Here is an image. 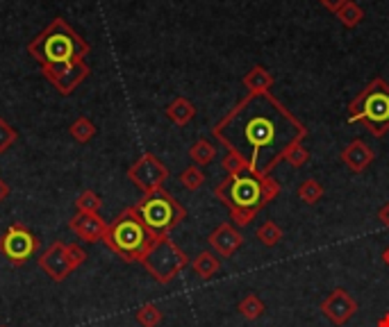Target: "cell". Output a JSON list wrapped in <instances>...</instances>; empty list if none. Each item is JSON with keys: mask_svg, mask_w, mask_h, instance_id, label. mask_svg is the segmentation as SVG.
I'll use <instances>...</instances> for the list:
<instances>
[{"mask_svg": "<svg viewBox=\"0 0 389 327\" xmlns=\"http://www.w3.org/2000/svg\"><path fill=\"white\" fill-rule=\"evenodd\" d=\"M212 136L244 159L246 168L265 178L282 161L284 153L303 144V121L269 93H248L212 127Z\"/></svg>", "mask_w": 389, "mask_h": 327, "instance_id": "6da1fadb", "label": "cell"}, {"mask_svg": "<svg viewBox=\"0 0 389 327\" xmlns=\"http://www.w3.org/2000/svg\"><path fill=\"white\" fill-rule=\"evenodd\" d=\"M89 43L64 18H53V23H48L28 43L30 57L37 60L41 68L80 62L89 55Z\"/></svg>", "mask_w": 389, "mask_h": 327, "instance_id": "7a4b0ae2", "label": "cell"}, {"mask_svg": "<svg viewBox=\"0 0 389 327\" xmlns=\"http://www.w3.org/2000/svg\"><path fill=\"white\" fill-rule=\"evenodd\" d=\"M155 239L157 237L144 225V220L139 218L132 205V207H125L107 225L102 243H105L114 254H119L123 262L132 264V262L144 259V254L155 243Z\"/></svg>", "mask_w": 389, "mask_h": 327, "instance_id": "3957f363", "label": "cell"}, {"mask_svg": "<svg viewBox=\"0 0 389 327\" xmlns=\"http://www.w3.org/2000/svg\"><path fill=\"white\" fill-rule=\"evenodd\" d=\"M348 123L364 125L371 136L380 139L389 132V85L383 77H373L348 104Z\"/></svg>", "mask_w": 389, "mask_h": 327, "instance_id": "277c9868", "label": "cell"}, {"mask_svg": "<svg viewBox=\"0 0 389 327\" xmlns=\"http://www.w3.org/2000/svg\"><path fill=\"white\" fill-rule=\"evenodd\" d=\"M134 209L144 220V225L151 230L155 237H169L171 232L187 218V209L164 189L144 193V198L134 205Z\"/></svg>", "mask_w": 389, "mask_h": 327, "instance_id": "5b68a950", "label": "cell"}, {"mask_svg": "<svg viewBox=\"0 0 389 327\" xmlns=\"http://www.w3.org/2000/svg\"><path fill=\"white\" fill-rule=\"evenodd\" d=\"M214 195L228 207L230 214L260 212V209H265L262 180L250 171L237 173V175H225V180H221L214 186Z\"/></svg>", "mask_w": 389, "mask_h": 327, "instance_id": "8992f818", "label": "cell"}, {"mask_svg": "<svg viewBox=\"0 0 389 327\" xmlns=\"http://www.w3.org/2000/svg\"><path fill=\"white\" fill-rule=\"evenodd\" d=\"M139 264L146 268V273L151 275L155 282L169 284L189 266V257L174 239L157 237Z\"/></svg>", "mask_w": 389, "mask_h": 327, "instance_id": "52a82bcc", "label": "cell"}, {"mask_svg": "<svg viewBox=\"0 0 389 327\" xmlns=\"http://www.w3.org/2000/svg\"><path fill=\"white\" fill-rule=\"evenodd\" d=\"M37 250H39V239L23 223L9 225L0 235V254L14 266H23L26 262H30L37 254Z\"/></svg>", "mask_w": 389, "mask_h": 327, "instance_id": "ba28073f", "label": "cell"}, {"mask_svg": "<svg viewBox=\"0 0 389 327\" xmlns=\"http://www.w3.org/2000/svg\"><path fill=\"white\" fill-rule=\"evenodd\" d=\"M128 180L139 189L142 193H153L164 189V182L169 180L166 164L153 153H144L128 168Z\"/></svg>", "mask_w": 389, "mask_h": 327, "instance_id": "9c48e42d", "label": "cell"}, {"mask_svg": "<svg viewBox=\"0 0 389 327\" xmlns=\"http://www.w3.org/2000/svg\"><path fill=\"white\" fill-rule=\"evenodd\" d=\"M89 73H91V68L85 60L73 62V64H64V66L43 68V77L50 82L60 96H71V93L89 77Z\"/></svg>", "mask_w": 389, "mask_h": 327, "instance_id": "30bf717a", "label": "cell"}, {"mask_svg": "<svg viewBox=\"0 0 389 327\" xmlns=\"http://www.w3.org/2000/svg\"><path fill=\"white\" fill-rule=\"evenodd\" d=\"M319 309L333 325H346L358 313V300H353L346 289L337 286L335 291H330Z\"/></svg>", "mask_w": 389, "mask_h": 327, "instance_id": "8fae6325", "label": "cell"}, {"mask_svg": "<svg viewBox=\"0 0 389 327\" xmlns=\"http://www.w3.org/2000/svg\"><path fill=\"white\" fill-rule=\"evenodd\" d=\"M39 266L53 282H64V279L73 273V266L66 254V243L55 241L53 245H48V248L43 250V254H39Z\"/></svg>", "mask_w": 389, "mask_h": 327, "instance_id": "7c38bea8", "label": "cell"}, {"mask_svg": "<svg viewBox=\"0 0 389 327\" xmlns=\"http://www.w3.org/2000/svg\"><path fill=\"white\" fill-rule=\"evenodd\" d=\"M68 227L75 232V237L85 243H98L102 241L107 232V223L100 218V214H87V212H78L71 220H68Z\"/></svg>", "mask_w": 389, "mask_h": 327, "instance_id": "4fadbf2b", "label": "cell"}, {"mask_svg": "<svg viewBox=\"0 0 389 327\" xmlns=\"http://www.w3.org/2000/svg\"><path fill=\"white\" fill-rule=\"evenodd\" d=\"M341 164L351 171V173H364L367 171L373 159H375V153H373V148L364 141V139H353L351 144H346L344 148H341Z\"/></svg>", "mask_w": 389, "mask_h": 327, "instance_id": "5bb4252c", "label": "cell"}, {"mask_svg": "<svg viewBox=\"0 0 389 327\" xmlns=\"http://www.w3.org/2000/svg\"><path fill=\"white\" fill-rule=\"evenodd\" d=\"M208 243H210V248L216 254H221V257H225V259H228V257H233L239 248H242L244 235L233 223H221L208 237Z\"/></svg>", "mask_w": 389, "mask_h": 327, "instance_id": "9a60e30c", "label": "cell"}, {"mask_svg": "<svg viewBox=\"0 0 389 327\" xmlns=\"http://www.w3.org/2000/svg\"><path fill=\"white\" fill-rule=\"evenodd\" d=\"M166 119L178 125V127H185L193 121V116H196V104H193L189 98L185 96H178L174 98L169 104H166Z\"/></svg>", "mask_w": 389, "mask_h": 327, "instance_id": "2e32d148", "label": "cell"}, {"mask_svg": "<svg viewBox=\"0 0 389 327\" xmlns=\"http://www.w3.org/2000/svg\"><path fill=\"white\" fill-rule=\"evenodd\" d=\"M273 85H276V77L265 66H253L244 75V87L248 89V93H269Z\"/></svg>", "mask_w": 389, "mask_h": 327, "instance_id": "e0dca14e", "label": "cell"}, {"mask_svg": "<svg viewBox=\"0 0 389 327\" xmlns=\"http://www.w3.org/2000/svg\"><path fill=\"white\" fill-rule=\"evenodd\" d=\"M191 271L196 273L201 279H212L216 273L221 271V262H219V257H216L214 252L203 250V252H198L196 257H193Z\"/></svg>", "mask_w": 389, "mask_h": 327, "instance_id": "ac0fdd59", "label": "cell"}, {"mask_svg": "<svg viewBox=\"0 0 389 327\" xmlns=\"http://www.w3.org/2000/svg\"><path fill=\"white\" fill-rule=\"evenodd\" d=\"M255 237L262 245H265V248H276V245L282 241L284 232L276 220H265V223L255 230Z\"/></svg>", "mask_w": 389, "mask_h": 327, "instance_id": "d6986e66", "label": "cell"}, {"mask_svg": "<svg viewBox=\"0 0 389 327\" xmlns=\"http://www.w3.org/2000/svg\"><path fill=\"white\" fill-rule=\"evenodd\" d=\"M189 157L196 166H208V164L216 159V146L208 141V139H198V141L189 148Z\"/></svg>", "mask_w": 389, "mask_h": 327, "instance_id": "ffe728a7", "label": "cell"}, {"mask_svg": "<svg viewBox=\"0 0 389 327\" xmlns=\"http://www.w3.org/2000/svg\"><path fill=\"white\" fill-rule=\"evenodd\" d=\"M96 132H98V127L94 125V121H89L87 116H80V119H75L71 123V127H68V134H71L78 144L91 141V139L96 136Z\"/></svg>", "mask_w": 389, "mask_h": 327, "instance_id": "44dd1931", "label": "cell"}, {"mask_svg": "<svg viewBox=\"0 0 389 327\" xmlns=\"http://www.w3.org/2000/svg\"><path fill=\"white\" fill-rule=\"evenodd\" d=\"M237 309H239V313L246 318V321H257L262 313L267 311V305L262 302V298L257 296V294H248V296H244V300L239 302L237 305Z\"/></svg>", "mask_w": 389, "mask_h": 327, "instance_id": "7402d4cb", "label": "cell"}, {"mask_svg": "<svg viewBox=\"0 0 389 327\" xmlns=\"http://www.w3.org/2000/svg\"><path fill=\"white\" fill-rule=\"evenodd\" d=\"M337 18L344 23L346 28H358L364 21V9L356 3V0H346V3L337 9Z\"/></svg>", "mask_w": 389, "mask_h": 327, "instance_id": "603a6c76", "label": "cell"}, {"mask_svg": "<svg viewBox=\"0 0 389 327\" xmlns=\"http://www.w3.org/2000/svg\"><path fill=\"white\" fill-rule=\"evenodd\" d=\"M134 321L139 323L142 327H157L159 323L164 321V313L155 305V302H146V305H142L139 309H137Z\"/></svg>", "mask_w": 389, "mask_h": 327, "instance_id": "cb8c5ba5", "label": "cell"}, {"mask_svg": "<svg viewBox=\"0 0 389 327\" xmlns=\"http://www.w3.org/2000/svg\"><path fill=\"white\" fill-rule=\"evenodd\" d=\"M299 198L305 203V205H316L321 198L326 195V189H324V184L321 182H316V180H312V178H307V180H303L301 182V186H299Z\"/></svg>", "mask_w": 389, "mask_h": 327, "instance_id": "d4e9b609", "label": "cell"}, {"mask_svg": "<svg viewBox=\"0 0 389 327\" xmlns=\"http://www.w3.org/2000/svg\"><path fill=\"white\" fill-rule=\"evenodd\" d=\"M100 207H102L100 195H98L96 191H91V189H85L82 193H80V195L75 198V209H78V212L98 214V212H100Z\"/></svg>", "mask_w": 389, "mask_h": 327, "instance_id": "484cf974", "label": "cell"}, {"mask_svg": "<svg viewBox=\"0 0 389 327\" xmlns=\"http://www.w3.org/2000/svg\"><path fill=\"white\" fill-rule=\"evenodd\" d=\"M180 184L185 186L187 191H198L201 186L205 184V175H203L201 166L191 164V166H187L185 171H182L180 173Z\"/></svg>", "mask_w": 389, "mask_h": 327, "instance_id": "4316f807", "label": "cell"}, {"mask_svg": "<svg viewBox=\"0 0 389 327\" xmlns=\"http://www.w3.org/2000/svg\"><path fill=\"white\" fill-rule=\"evenodd\" d=\"M282 161H287L292 168H303L307 161H310V150H307L303 144H296L294 148H289L287 153H284Z\"/></svg>", "mask_w": 389, "mask_h": 327, "instance_id": "83f0119b", "label": "cell"}, {"mask_svg": "<svg viewBox=\"0 0 389 327\" xmlns=\"http://www.w3.org/2000/svg\"><path fill=\"white\" fill-rule=\"evenodd\" d=\"M18 132L16 127H11L5 119H0V155H5L7 150L16 144Z\"/></svg>", "mask_w": 389, "mask_h": 327, "instance_id": "f1b7e54d", "label": "cell"}, {"mask_svg": "<svg viewBox=\"0 0 389 327\" xmlns=\"http://www.w3.org/2000/svg\"><path fill=\"white\" fill-rule=\"evenodd\" d=\"M221 168L225 171V175H237V173L248 171V168H246V164H244V159L239 157L237 153H233V150H225V155H223V159H221Z\"/></svg>", "mask_w": 389, "mask_h": 327, "instance_id": "f546056e", "label": "cell"}, {"mask_svg": "<svg viewBox=\"0 0 389 327\" xmlns=\"http://www.w3.org/2000/svg\"><path fill=\"white\" fill-rule=\"evenodd\" d=\"M260 180H262V195H265V207H267L276 200L282 189H280V182L273 180L271 175H265V178H260Z\"/></svg>", "mask_w": 389, "mask_h": 327, "instance_id": "4dcf8cb0", "label": "cell"}, {"mask_svg": "<svg viewBox=\"0 0 389 327\" xmlns=\"http://www.w3.org/2000/svg\"><path fill=\"white\" fill-rule=\"evenodd\" d=\"M66 254H68V262L73 266V271H78V268L87 262V252H85V248H80L78 243H66Z\"/></svg>", "mask_w": 389, "mask_h": 327, "instance_id": "1f68e13d", "label": "cell"}, {"mask_svg": "<svg viewBox=\"0 0 389 327\" xmlns=\"http://www.w3.org/2000/svg\"><path fill=\"white\" fill-rule=\"evenodd\" d=\"M378 220H380V223L389 230V200L378 209Z\"/></svg>", "mask_w": 389, "mask_h": 327, "instance_id": "d6a6232c", "label": "cell"}, {"mask_svg": "<svg viewBox=\"0 0 389 327\" xmlns=\"http://www.w3.org/2000/svg\"><path fill=\"white\" fill-rule=\"evenodd\" d=\"M319 3H321L326 9H330V11H335V14H337V9L341 7V5H344L346 3V0H319Z\"/></svg>", "mask_w": 389, "mask_h": 327, "instance_id": "836d02e7", "label": "cell"}, {"mask_svg": "<svg viewBox=\"0 0 389 327\" xmlns=\"http://www.w3.org/2000/svg\"><path fill=\"white\" fill-rule=\"evenodd\" d=\"M9 193H11V189H9V184L0 178V203H5L7 198H9Z\"/></svg>", "mask_w": 389, "mask_h": 327, "instance_id": "e575fe53", "label": "cell"}, {"mask_svg": "<svg viewBox=\"0 0 389 327\" xmlns=\"http://www.w3.org/2000/svg\"><path fill=\"white\" fill-rule=\"evenodd\" d=\"M375 327H389V311L383 313V316L378 318V323H375Z\"/></svg>", "mask_w": 389, "mask_h": 327, "instance_id": "d590c367", "label": "cell"}, {"mask_svg": "<svg viewBox=\"0 0 389 327\" xmlns=\"http://www.w3.org/2000/svg\"><path fill=\"white\" fill-rule=\"evenodd\" d=\"M383 262H385V266H389V245L383 250Z\"/></svg>", "mask_w": 389, "mask_h": 327, "instance_id": "8d00e7d4", "label": "cell"}, {"mask_svg": "<svg viewBox=\"0 0 389 327\" xmlns=\"http://www.w3.org/2000/svg\"><path fill=\"white\" fill-rule=\"evenodd\" d=\"M0 327H5V325H0Z\"/></svg>", "mask_w": 389, "mask_h": 327, "instance_id": "74e56055", "label": "cell"}]
</instances>
